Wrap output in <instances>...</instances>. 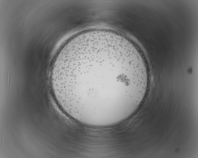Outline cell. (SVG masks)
<instances>
[{
  "label": "cell",
  "instance_id": "6da1fadb",
  "mask_svg": "<svg viewBox=\"0 0 198 158\" xmlns=\"http://www.w3.org/2000/svg\"><path fill=\"white\" fill-rule=\"evenodd\" d=\"M149 81L148 70L132 54L106 41L73 47L50 76L62 111L81 124L100 128L120 124L135 112Z\"/></svg>",
  "mask_w": 198,
  "mask_h": 158
}]
</instances>
